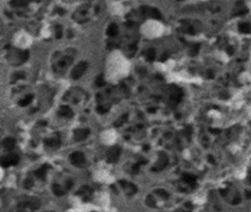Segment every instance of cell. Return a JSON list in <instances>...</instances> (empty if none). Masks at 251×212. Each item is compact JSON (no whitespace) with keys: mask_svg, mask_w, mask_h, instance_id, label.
Listing matches in <instances>:
<instances>
[{"mask_svg":"<svg viewBox=\"0 0 251 212\" xmlns=\"http://www.w3.org/2000/svg\"><path fill=\"white\" fill-rule=\"evenodd\" d=\"M51 166L49 165V164H44V165H42L39 169H37L35 172H34V174L36 175V177L37 178H39V179H41V180H44L45 179V177H46V173H47V170L50 168Z\"/></svg>","mask_w":251,"mask_h":212,"instance_id":"8fae6325","label":"cell"},{"mask_svg":"<svg viewBox=\"0 0 251 212\" xmlns=\"http://www.w3.org/2000/svg\"><path fill=\"white\" fill-rule=\"evenodd\" d=\"M96 85L98 86V87H104L105 85H106V81L104 80V76L103 75H100L97 80H96Z\"/></svg>","mask_w":251,"mask_h":212,"instance_id":"cb8c5ba5","label":"cell"},{"mask_svg":"<svg viewBox=\"0 0 251 212\" xmlns=\"http://www.w3.org/2000/svg\"><path fill=\"white\" fill-rule=\"evenodd\" d=\"M89 134H90L89 129H77L74 132V138L77 141H82L89 136Z\"/></svg>","mask_w":251,"mask_h":212,"instance_id":"9c48e42d","label":"cell"},{"mask_svg":"<svg viewBox=\"0 0 251 212\" xmlns=\"http://www.w3.org/2000/svg\"><path fill=\"white\" fill-rule=\"evenodd\" d=\"M148 112H149L150 114H155V113H156V109H155V108H150V109H148Z\"/></svg>","mask_w":251,"mask_h":212,"instance_id":"d590c367","label":"cell"},{"mask_svg":"<svg viewBox=\"0 0 251 212\" xmlns=\"http://www.w3.org/2000/svg\"><path fill=\"white\" fill-rule=\"evenodd\" d=\"M145 58L148 62H153L156 58V51L154 50V48H149L147 51H146V54H145Z\"/></svg>","mask_w":251,"mask_h":212,"instance_id":"ffe728a7","label":"cell"},{"mask_svg":"<svg viewBox=\"0 0 251 212\" xmlns=\"http://www.w3.org/2000/svg\"><path fill=\"white\" fill-rule=\"evenodd\" d=\"M44 143L47 145V146H50V147H55V148H58L61 144V140H60V137L59 136H56L54 138H47L44 140Z\"/></svg>","mask_w":251,"mask_h":212,"instance_id":"4fadbf2b","label":"cell"},{"mask_svg":"<svg viewBox=\"0 0 251 212\" xmlns=\"http://www.w3.org/2000/svg\"><path fill=\"white\" fill-rule=\"evenodd\" d=\"M227 53L229 54V55H232V54H233V48L228 47V48H227Z\"/></svg>","mask_w":251,"mask_h":212,"instance_id":"836d02e7","label":"cell"},{"mask_svg":"<svg viewBox=\"0 0 251 212\" xmlns=\"http://www.w3.org/2000/svg\"><path fill=\"white\" fill-rule=\"evenodd\" d=\"M15 143H16V140L12 137H6L2 141V145L4 146V148L6 150H9V151L15 147Z\"/></svg>","mask_w":251,"mask_h":212,"instance_id":"7c38bea8","label":"cell"},{"mask_svg":"<svg viewBox=\"0 0 251 212\" xmlns=\"http://www.w3.org/2000/svg\"><path fill=\"white\" fill-rule=\"evenodd\" d=\"M121 151H122V149H121L120 146H118V145L112 146L111 148L108 150V152H107V160H108V162H110V163L117 162L119 160V158H120Z\"/></svg>","mask_w":251,"mask_h":212,"instance_id":"7a4b0ae2","label":"cell"},{"mask_svg":"<svg viewBox=\"0 0 251 212\" xmlns=\"http://www.w3.org/2000/svg\"><path fill=\"white\" fill-rule=\"evenodd\" d=\"M238 28L241 33H250L251 31V26L247 23H241Z\"/></svg>","mask_w":251,"mask_h":212,"instance_id":"44dd1931","label":"cell"},{"mask_svg":"<svg viewBox=\"0 0 251 212\" xmlns=\"http://www.w3.org/2000/svg\"><path fill=\"white\" fill-rule=\"evenodd\" d=\"M58 115L60 117H63V118H67V119H71L73 118L74 116V113L73 111L71 110V108L68 106H62L60 108L59 112H58Z\"/></svg>","mask_w":251,"mask_h":212,"instance_id":"30bf717a","label":"cell"},{"mask_svg":"<svg viewBox=\"0 0 251 212\" xmlns=\"http://www.w3.org/2000/svg\"><path fill=\"white\" fill-rule=\"evenodd\" d=\"M57 12H58L60 15H63V14L65 13V11H64L62 8H58V9H57Z\"/></svg>","mask_w":251,"mask_h":212,"instance_id":"d6a6232c","label":"cell"},{"mask_svg":"<svg viewBox=\"0 0 251 212\" xmlns=\"http://www.w3.org/2000/svg\"><path fill=\"white\" fill-rule=\"evenodd\" d=\"M167 57H168V56H167V53H165V54H164V55H163V56H162V57H161L160 61H162V62L166 61V60H167Z\"/></svg>","mask_w":251,"mask_h":212,"instance_id":"1f68e13d","label":"cell"},{"mask_svg":"<svg viewBox=\"0 0 251 212\" xmlns=\"http://www.w3.org/2000/svg\"><path fill=\"white\" fill-rule=\"evenodd\" d=\"M199 47H200V45L199 44H197V45H195L194 47L192 48V50H191V52H190V55L191 56H194V55H196V54L198 53V50H199Z\"/></svg>","mask_w":251,"mask_h":212,"instance_id":"f1b7e54d","label":"cell"},{"mask_svg":"<svg viewBox=\"0 0 251 212\" xmlns=\"http://www.w3.org/2000/svg\"><path fill=\"white\" fill-rule=\"evenodd\" d=\"M208 161H209V162H211V163H215V161H214V158H213V157H212L211 155H209V156H208Z\"/></svg>","mask_w":251,"mask_h":212,"instance_id":"e575fe53","label":"cell"},{"mask_svg":"<svg viewBox=\"0 0 251 212\" xmlns=\"http://www.w3.org/2000/svg\"><path fill=\"white\" fill-rule=\"evenodd\" d=\"M181 96H182V94L179 92V90H178V89L175 90V91L170 95V97H169V103H170L171 105H176L177 103H179V101H180V99H181Z\"/></svg>","mask_w":251,"mask_h":212,"instance_id":"5bb4252c","label":"cell"},{"mask_svg":"<svg viewBox=\"0 0 251 212\" xmlns=\"http://www.w3.org/2000/svg\"><path fill=\"white\" fill-rule=\"evenodd\" d=\"M120 184L125 189L126 193L129 194V195H133V194L137 193V191H138L137 186L135 185V184H133V183H131V182H127L126 180H121Z\"/></svg>","mask_w":251,"mask_h":212,"instance_id":"ba28073f","label":"cell"},{"mask_svg":"<svg viewBox=\"0 0 251 212\" xmlns=\"http://www.w3.org/2000/svg\"><path fill=\"white\" fill-rule=\"evenodd\" d=\"M19 162V156L15 153H11L1 157V166L3 168H7L10 165H17Z\"/></svg>","mask_w":251,"mask_h":212,"instance_id":"6da1fadb","label":"cell"},{"mask_svg":"<svg viewBox=\"0 0 251 212\" xmlns=\"http://www.w3.org/2000/svg\"><path fill=\"white\" fill-rule=\"evenodd\" d=\"M31 0H12L10 2V5L13 7H23L26 6Z\"/></svg>","mask_w":251,"mask_h":212,"instance_id":"e0dca14e","label":"cell"},{"mask_svg":"<svg viewBox=\"0 0 251 212\" xmlns=\"http://www.w3.org/2000/svg\"><path fill=\"white\" fill-rule=\"evenodd\" d=\"M250 180H251V176H250Z\"/></svg>","mask_w":251,"mask_h":212,"instance_id":"b9f144b4","label":"cell"},{"mask_svg":"<svg viewBox=\"0 0 251 212\" xmlns=\"http://www.w3.org/2000/svg\"><path fill=\"white\" fill-rule=\"evenodd\" d=\"M119 33V27L116 23H111L108 29H107V35L110 36V37H115L117 36Z\"/></svg>","mask_w":251,"mask_h":212,"instance_id":"2e32d148","label":"cell"},{"mask_svg":"<svg viewBox=\"0 0 251 212\" xmlns=\"http://www.w3.org/2000/svg\"><path fill=\"white\" fill-rule=\"evenodd\" d=\"M139 166H140V164H139V162H137L134 166H133V172L136 174V173H138L139 171Z\"/></svg>","mask_w":251,"mask_h":212,"instance_id":"f546056e","label":"cell"},{"mask_svg":"<svg viewBox=\"0 0 251 212\" xmlns=\"http://www.w3.org/2000/svg\"><path fill=\"white\" fill-rule=\"evenodd\" d=\"M62 35H63V33H62V27H61V25H57L56 26V38L57 39H61Z\"/></svg>","mask_w":251,"mask_h":212,"instance_id":"484cf974","label":"cell"},{"mask_svg":"<svg viewBox=\"0 0 251 212\" xmlns=\"http://www.w3.org/2000/svg\"><path fill=\"white\" fill-rule=\"evenodd\" d=\"M210 132H211V133H220V130H210Z\"/></svg>","mask_w":251,"mask_h":212,"instance_id":"8d00e7d4","label":"cell"},{"mask_svg":"<svg viewBox=\"0 0 251 212\" xmlns=\"http://www.w3.org/2000/svg\"><path fill=\"white\" fill-rule=\"evenodd\" d=\"M52 190H53V192H54V194H55L56 196H62L66 192V189H63L61 186L59 185V184H57V183L53 185Z\"/></svg>","mask_w":251,"mask_h":212,"instance_id":"ac0fdd59","label":"cell"},{"mask_svg":"<svg viewBox=\"0 0 251 212\" xmlns=\"http://www.w3.org/2000/svg\"><path fill=\"white\" fill-rule=\"evenodd\" d=\"M141 10V13L143 15H146V16H149L152 18H155V19H159L161 20L162 19V13L157 9V8H153V7H141L140 8Z\"/></svg>","mask_w":251,"mask_h":212,"instance_id":"5b68a950","label":"cell"},{"mask_svg":"<svg viewBox=\"0 0 251 212\" xmlns=\"http://www.w3.org/2000/svg\"><path fill=\"white\" fill-rule=\"evenodd\" d=\"M185 206H187L188 208H191L192 207V205H191V203H189V202H187V203H185Z\"/></svg>","mask_w":251,"mask_h":212,"instance_id":"f35d334b","label":"cell"},{"mask_svg":"<svg viewBox=\"0 0 251 212\" xmlns=\"http://www.w3.org/2000/svg\"><path fill=\"white\" fill-rule=\"evenodd\" d=\"M178 1H183V0H178Z\"/></svg>","mask_w":251,"mask_h":212,"instance_id":"60d3db41","label":"cell"},{"mask_svg":"<svg viewBox=\"0 0 251 212\" xmlns=\"http://www.w3.org/2000/svg\"><path fill=\"white\" fill-rule=\"evenodd\" d=\"M70 161L73 165H75L77 167H81L84 165L86 159H85L84 153L80 152V151H75L70 155Z\"/></svg>","mask_w":251,"mask_h":212,"instance_id":"277c9868","label":"cell"},{"mask_svg":"<svg viewBox=\"0 0 251 212\" xmlns=\"http://www.w3.org/2000/svg\"><path fill=\"white\" fill-rule=\"evenodd\" d=\"M156 192H157L158 195H160L164 199H167L169 197V194L167 193L166 190H164V189H158V190H156Z\"/></svg>","mask_w":251,"mask_h":212,"instance_id":"603a6c76","label":"cell"},{"mask_svg":"<svg viewBox=\"0 0 251 212\" xmlns=\"http://www.w3.org/2000/svg\"><path fill=\"white\" fill-rule=\"evenodd\" d=\"M145 203H146L149 207H155V206H156V201H155V199H154V197H153L152 195H148V196L146 197Z\"/></svg>","mask_w":251,"mask_h":212,"instance_id":"d4e9b609","label":"cell"},{"mask_svg":"<svg viewBox=\"0 0 251 212\" xmlns=\"http://www.w3.org/2000/svg\"><path fill=\"white\" fill-rule=\"evenodd\" d=\"M148 148H149V145H143V147H142L143 150H147Z\"/></svg>","mask_w":251,"mask_h":212,"instance_id":"74e56055","label":"cell"},{"mask_svg":"<svg viewBox=\"0 0 251 212\" xmlns=\"http://www.w3.org/2000/svg\"><path fill=\"white\" fill-rule=\"evenodd\" d=\"M34 185V182H33V180H32V178H27L25 181H24V187L26 188V189H29V188H31L32 186Z\"/></svg>","mask_w":251,"mask_h":212,"instance_id":"4316f807","label":"cell"},{"mask_svg":"<svg viewBox=\"0 0 251 212\" xmlns=\"http://www.w3.org/2000/svg\"><path fill=\"white\" fill-rule=\"evenodd\" d=\"M93 194V190L89 187V186H83L79 189V191L77 192V195H79L84 201H89L91 200Z\"/></svg>","mask_w":251,"mask_h":212,"instance_id":"52a82bcc","label":"cell"},{"mask_svg":"<svg viewBox=\"0 0 251 212\" xmlns=\"http://www.w3.org/2000/svg\"><path fill=\"white\" fill-rule=\"evenodd\" d=\"M88 68V64L86 62H80L72 71L71 73V78L73 80H78L80 79L82 76L84 75L85 71Z\"/></svg>","mask_w":251,"mask_h":212,"instance_id":"3957f363","label":"cell"},{"mask_svg":"<svg viewBox=\"0 0 251 212\" xmlns=\"http://www.w3.org/2000/svg\"><path fill=\"white\" fill-rule=\"evenodd\" d=\"M182 180L185 181L187 184H189L192 188L196 187V178H195V176L191 175V174H183Z\"/></svg>","mask_w":251,"mask_h":212,"instance_id":"9a60e30c","label":"cell"},{"mask_svg":"<svg viewBox=\"0 0 251 212\" xmlns=\"http://www.w3.org/2000/svg\"><path fill=\"white\" fill-rule=\"evenodd\" d=\"M159 156H160V158H159L158 162H157V165H156L155 167H153V168H152V170H153V171H158V170H161V169L165 168V167L167 165L168 160H167V154H166V153H164V152H160Z\"/></svg>","mask_w":251,"mask_h":212,"instance_id":"8992f818","label":"cell"},{"mask_svg":"<svg viewBox=\"0 0 251 212\" xmlns=\"http://www.w3.org/2000/svg\"><path fill=\"white\" fill-rule=\"evenodd\" d=\"M127 120H128V115L126 114V115H124L123 117H121V118L118 120V122H116V123L114 124V126H115V127H121V126L124 125V123L127 122Z\"/></svg>","mask_w":251,"mask_h":212,"instance_id":"7402d4cb","label":"cell"},{"mask_svg":"<svg viewBox=\"0 0 251 212\" xmlns=\"http://www.w3.org/2000/svg\"><path fill=\"white\" fill-rule=\"evenodd\" d=\"M108 111H109V109H107L106 107H103L102 105H100V106L97 107V112H98L99 114H101V115L108 113Z\"/></svg>","mask_w":251,"mask_h":212,"instance_id":"83f0119b","label":"cell"},{"mask_svg":"<svg viewBox=\"0 0 251 212\" xmlns=\"http://www.w3.org/2000/svg\"><path fill=\"white\" fill-rule=\"evenodd\" d=\"M33 98H34L33 95H27L25 98H23L22 100H20L18 104H19V106H21V107L27 106V105H29V104L31 103V101L33 100Z\"/></svg>","mask_w":251,"mask_h":212,"instance_id":"d6986e66","label":"cell"},{"mask_svg":"<svg viewBox=\"0 0 251 212\" xmlns=\"http://www.w3.org/2000/svg\"><path fill=\"white\" fill-rule=\"evenodd\" d=\"M246 195H247V197H248V198H251V192H247V194H246Z\"/></svg>","mask_w":251,"mask_h":212,"instance_id":"ab89813d","label":"cell"},{"mask_svg":"<svg viewBox=\"0 0 251 212\" xmlns=\"http://www.w3.org/2000/svg\"><path fill=\"white\" fill-rule=\"evenodd\" d=\"M72 186H73V183H72V181H71V180H68V181H66V182H65V189H66V190L71 189V188H72Z\"/></svg>","mask_w":251,"mask_h":212,"instance_id":"4dcf8cb0","label":"cell"}]
</instances>
